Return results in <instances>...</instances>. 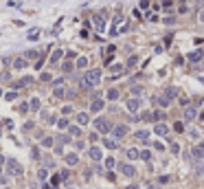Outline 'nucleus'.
<instances>
[{"mask_svg": "<svg viewBox=\"0 0 204 189\" xmlns=\"http://www.w3.org/2000/svg\"><path fill=\"white\" fill-rule=\"evenodd\" d=\"M99 81H101V70L95 68V70H88L86 73V77L81 79V86L83 88H92V86H97Z\"/></svg>", "mask_w": 204, "mask_h": 189, "instance_id": "nucleus-1", "label": "nucleus"}, {"mask_svg": "<svg viewBox=\"0 0 204 189\" xmlns=\"http://www.w3.org/2000/svg\"><path fill=\"white\" fill-rule=\"evenodd\" d=\"M22 174H24V167L15 158H7V176H22Z\"/></svg>", "mask_w": 204, "mask_h": 189, "instance_id": "nucleus-2", "label": "nucleus"}, {"mask_svg": "<svg viewBox=\"0 0 204 189\" xmlns=\"http://www.w3.org/2000/svg\"><path fill=\"white\" fill-rule=\"evenodd\" d=\"M95 128L101 132V134H108V132H110V121L108 119H97L95 121Z\"/></svg>", "mask_w": 204, "mask_h": 189, "instance_id": "nucleus-3", "label": "nucleus"}, {"mask_svg": "<svg viewBox=\"0 0 204 189\" xmlns=\"http://www.w3.org/2000/svg\"><path fill=\"white\" fill-rule=\"evenodd\" d=\"M119 172H121L123 176H134V174H136V169L129 165V163H121V165H119Z\"/></svg>", "mask_w": 204, "mask_h": 189, "instance_id": "nucleus-4", "label": "nucleus"}, {"mask_svg": "<svg viewBox=\"0 0 204 189\" xmlns=\"http://www.w3.org/2000/svg\"><path fill=\"white\" fill-rule=\"evenodd\" d=\"M196 117H198L196 106H187V108H184V119H187V121H193Z\"/></svg>", "mask_w": 204, "mask_h": 189, "instance_id": "nucleus-5", "label": "nucleus"}, {"mask_svg": "<svg viewBox=\"0 0 204 189\" xmlns=\"http://www.w3.org/2000/svg\"><path fill=\"white\" fill-rule=\"evenodd\" d=\"M202 57H204V51H202V49H198V51L189 53V62H193V64H198V62H200Z\"/></svg>", "mask_w": 204, "mask_h": 189, "instance_id": "nucleus-6", "label": "nucleus"}, {"mask_svg": "<svg viewBox=\"0 0 204 189\" xmlns=\"http://www.w3.org/2000/svg\"><path fill=\"white\" fill-rule=\"evenodd\" d=\"M138 106H141V101H138V99H127V103H125L127 112H136V110H138Z\"/></svg>", "mask_w": 204, "mask_h": 189, "instance_id": "nucleus-7", "label": "nucleus"}, {"mask_svg": "<svg viewBox=\"0 0 204 189\" xmlns=\"http://www.w3.org/2000/svg\"><path fill=\"white\" fill-rule=\"evenodd\" d=\"M112 134H114V139H121V136L127 134V128H125V125H116V128L112 130Z\"/></svg>", "mask_w": 204, "mask_h": 189, "instance_id": "nucleus-8", "label": "nucleus"}, {"mask_svg": "<svg viewBox=\"0 0 204 189\" xmlns=\"http://www.w3.org/2000/svg\"><path fill=\"white\" fill-rule=\"evenodd\" d=\"M191 154H193V158H198V160H200V158H204V143H202V145H196Z\"/></svg>", "mask_w": 204, "mask_h": 189, "instance_id": "nucleus-9", "label": "nucleus"}, {"mask_svg": "<svg viewBox=\"0 0 204 189\" xmlns=\"http://www.w3.org/2000/svg\"><path fill=\"white\" fill-rule=\"evenodd\" d=\"M101 108H103V101H101L99 97H95V99H92V103H90V110H92V112H99Z\"/></svg>", "mask_w": 204, "mask_h": 189, "instance_id": "nucleus-10", "label": "nucleus"}, {"mask_svg": "<svg viewBox=\"0 0 204 189\" xmlns=\"http://www.w3.org/2000/svg\"><path fill=\"white\" fill-rule=\"evenodd\" d=\"M92 22H95L97 31H103L105 29V22H103V18H101V15H95V18H92Z\"/></svg>", "mask_w": 204, "mask_h": 189, "instance_id": "nucleus-11", "label": "nucleus"}, {"mask_svg": "<svg viewBox=\"0 0 204 189\" xmlns=\"http://www.w3.org/2000/svg\"><path fill=\"white\" fill-rule=\"evenodd\" d=\"M134 136H136V139H141V141H145V143H147V141H149V130H138Z\"/></svg>", "mask_w": 204, "mask_h": 189, "instance_id": "nucleus-12", "label": "nucleus"}, {"mask_svg": "<svg viewBox=\"0 0 204 189\" xmlns=\"http://www.w3.org/2000/svg\"><path fill=\"white\" fill-rule=\"evenodd\" d=\"M88 154H90L92 160H101V149H99V147H90V152H88Z\"/></svg>", "mask_w": 204, "mask_h": 189, "instance_id": "nucleus-13", "label": "nucleus"}, {"mask_svg": "<svg viewBox=\"0 0 204 189\" xmlns=\"http://www.w3.org/2000/svg\"><path fill=\"white\" fill-rule=\"evenodd\" d=\"M156 103H158V106H162V108H167V106L171 103V99L165 94V97H156Z\"/></svg>", "mask_w": 204, "mask_h": 189, "instance_id": "nucleus-14", "label": "nucleus"}, {"mask_svg": "<svg viewBox=\"0 0 204 189\" xmlns=\"http://www.w3.org/2000/svg\"><path fill=\"white\" fill-rule=\"evenodd\" d=\"M77 123L79 125H86L88 123V115H86V112H79V115H77Z\"/></svg>", "mask_w": 204, "mask_h": 189, "instance_id": "nucleus-15", "label": "nucleus"}, {"mask_svg": "<svg viewBox=\"0 0 204 189\" xmlns=\"http://www.w3.org/2000/svg\"><path fill=\"white\" fill-rule=\"evenodd\" d=\"M167 132H169V128H167V125H162V123H158V125H156V134H160V136H165Z\"/></svg>", "mask_w": 204, "mask_h": 189, "instance_id": "nucleus-16", "label": "nucleus"}, {"mask_svg": "<svg viewBox=\"0 0 204 189\" xmlns=\"http://www.w3.org/2000/svg\"><path fill=\"white\" fill-rule=\"evenodd\" d=\"M103 145H105L108 149H116V145H119V143H116L114 139H105V141H103Z\"/></svg>", "mask_w": 204, "mask_h": 189, "instance_id": "nucleus-17", "label": "nucleus"}, {"mask_svg": "<svg viewBox=\"0 0 204 189\" xmlns=\"http://www.w3.org/2000/svg\"><path fill=\"white\" fill-rule=\"evenodd\" d=\"M13 66H15V68H18V70H22V68H24V66H26V60H24V57H18V60L13 62Z\"/></svg>", "mask_w": 204, "mask_h": 189, "instance_id": "nucleus-18", "label": "nucleus"}, {"mask_svg": "<svg viewBox=\"0 0 204 189\" xmlns=\"http://www.w3.org/2000/svg\"><path fill=\"white\" fill-rule=\"evenodd\" d=\"M127 158H141V152L134 149V147H129V149H127Z\"/></svg>", "mask_w": 204, "mask_h": 189, "instance_id": "nucleus-19", "label": "nucleus"}, {"mask_svg": "<svg viewBox=\"0 0 204 189\" xmlns=\"http://www.w3.org/2000/svg\"><path fill=\"white\" fill-rule=\"evenodd\" d=\"M108 99H110V101L119 99V90H116V88H110V90H108Z\"/></svg>", "mask_w": 204, "mask_h": 189, "instance_id": "nucleus-20", "label": "nucleus"}, {"mask_svg": "<svg viewBox=\"0 0 204 189\" xmlns=\"http://www.w3.org/2000/svg\"><path fill=\"white\" fill-rule=\"evenodd\" d=\"M110 70H112V75H121V73H123V64H114Z\"/></svg>", "mask_w": 204, "mask_h": 189, "instance_id": "nucleus-21", "label": "nucleus"}, {"mask_svg": "<svg viewBox=\"0 0 204 189\" xmlns=\"http://www.w3.org/2000/svg\"><path fill=\"white\" fill-rule=\"evenodd\" d=\"M77 160H79L77 154H68V156H66V163H68V165H77Z\"/></svg>", "mask_w": 204, "mask_h": 189, "instance_id": "nucleus-22", "label": "nucleus"}, {"mask_svg": "<svg viewBox=\"0 0 204 189\" xmlns=\"http://www.w3.org/2000/svg\"><path fill=\"white\" fill-rule=\"evenodd\" d=\"M62 55H64V51H62V49H57V51L53 53V57H51V62H59V60H62Z\"/></svg>", "mask_w": 204, "mask_h": 189, "instance_id": "nucleus-23", "label": "nucleus"}, {"mask_svg": "<svg viewBox=\"0 0 204 189\" xmlns=\"http://www.w3.org/2000/svg\"><path fill=\"white\" fill-rule=\"evenodd\" d=\"M53 94H55V97H64V94H66V90H64L62 86H55V90H53Z\"/></svg>", "mask_w": 204, "mask_h": 189, "instance_id": "nucleus-24", "label": "nucleus"}, {"mask_svg": "<svg viewBox=\"0 0 204 189\" xmlns=\"http://www.w3.org/2000/svg\"><path fill=\"white\" fill-rule=\"evenodd\" d=\"M29 106H31V110H40V99H38V97H33Z\"/></svg>", "mask_w": 204, "mask_h": 189, "instance_id": "nucleus-25", "label": "nucleus"}, {"mask_svg": "<svg viewBox=\"0 0 204 189\" xmlns=\"http://www.w3.org/2000/svg\"><path fill=\"white\" fill-rule=\"evenodd\" d=\"M88 66V57H79L77 60V68H86Z\"/></svg>", "mask_w": 204, "mask_h": 189, "instance_id": "nucleus-26", "label": "nucleus"}, {"mask_svg": "<svg viewBox=\"0 0 204 189\" xmlns=\"http://www.w3.org/2000/svg\"><path fill=\"white\" fill-rule=\"evenodd\" d=\"M167 97H169V99L178 97V88H167Z\"/></svg>", "mask_w": 204, "mask_h": 189, "instance_id": "nucleus-27", "label": "nucleus"}, {"mask_svg": "<svg viewBox=\"0 0 204 189\" xmlns=\"http://www.w3.org/2000/svg\"><path fill=\"white\" fill-rule=\"evenodd\" d=\"M162 117H165V112H162V110H156V112H154V121H160Z\"/></svg>", "mask_w": 204, "mask_h": 189, "instance_id": "nucleus-28", "label": "nucleus"}, {"mask_svg": "<svg viewBox=\"0 0 204 189\" xmlns=\"http://www.w3.org/2000/svg\"><path fill=\"white\" fill-rule=\"evenodd\" d=\"M141 158H143V160H149V158H152V152H149V149H145V152H141Z\"/></svg>", "mask_w": 204, "mask_h": 189, "instance_id": "nucleus-29", "label": "nucleus"}, {"mask_svg": "<svg viewBox=\"0 0 204 189\" xmlns=\"http://www.w3.org/2000/svg\"><path fill=\"white\" fill-rule=\"evenodd\" d=\"M70 134H72V136H79V134H81V130H79L77 125H72V128H70Z\"/></svg>", "mask_w": 204, "mask_h": 189, "instance_id": "nucleus-30", "label": "nucleus"}, {"mask_svg": "<svg viewBox=\"0 0 204 189\" xmlns=\"http://www.w3.org/2000/svg\"><path fill=\"white\" fill-rule=\"evenodd\" d=\"M42 145H44V147H53V139H48V136H46V139L42 141Z\"/></svg>", "mask_w": 204, "mask_h": 189, "instance_id": "nucleus-31", "label": "nucleus"}, {"mask_svg": "<svg viewBox=\"0 0 204 189\" xmlns=\"http://www.w3.org/2000/svg\"><path fill=\"white\" fill-rule=\"evenodd\" d=\"M38 29H33V31H29V40H38Z\"/></svg>", "mask_w": 204, "mask_h": 189, "instance_id": "nucleus-32", "label": "nucleus"}, {"mask_svg": "<svg viewBox=\"0 0 204 189\" xmlns=\"http://www.w3.org/2000/svg\"><path fill=\"white\" fill-rule=\"evenodd\" d=\"M169 149H171V154H178V152H180V145H178V143H171Z\"/></svg>", "mask_w": 204, "mask_h": 189, "instance_id": "nucleus-33", "label": "nucleus"}, {"mask_svg": "<svg viewBox=\"0 0 204 189\" xmlns=\"http://www.w3.org/2000/svg\"><path fill=\"white\" fill-rule=\"evenodd\" d=\"M38 55H40L38 51H29V53H26V57H29V60H33V57H38Z\"/></svg>", "mask_w": 204, "mask_h": 189, "instance_id": "nucleus-34", "label": "nucleus"}, {"mask_svg": "<svg viewBox=\"0 0 204 189\" xmlns=\"http://www.w3.org/2000/svg\"><path fill=\"white\" fill-rule=\"evenodd\" d=\"M57 125H59V128H68V121H66V119H59Z\"/></svg>", "mask_w": 204, "mask_h": 189, "instance_id": "nucleus-35", "label": "nucleus"}, {"mask_svg": "<svg viewBox=\"0 0 204 189\" xmlns=\"http://www.w3.org/2000/svg\"><path fill=\"white\" fill-rule=\"evenodd\" d=\"M105 165H108L110 169H114V165H116V163H114V158H108V160H105Z\"/></svg>", "mask_w": 204, "mask_h": 189, "instance_id": "nucleus-36", "label": "nucleus"}, {"mask_svg": "<svg viewBox=\"0 0 204 189\" xmlns=\"http://www.w3.org/2000/svg\"><path fill=\"white\" fill-rule=\"evenodd\" d=\"M132 92H134V94H141V92H143V88H141V86H134V88H132Z\"/></svg>", "mask_w": 204, "mask_h": 189, "instance_id": "nucleus-37", "label": "nucleus"}, {"mask_svg": "<svg viewBox=\"0 0 204 189\" xmlns=\"http://www.w3.org/2000/svg\"><path fill=\"white\" fill-rule=\"evenodd\" d=\"M173 130H176V132H182V130H184V125H182V123H176V125H173Z\"/></svg>", "mask_w": 204, "mask_h": 189, "instance_id": "nucleus-38", "label": "nucleus"}, {"mask_svg": "<svg viewBox=\"0 0 204 189\" xmlns=\"http://www.w3.org/2000/svg\"><path fill=\"white\" fill-rule=\"evenodd\" d=\"M62 68H64V70H70V68H72V64H70V62H64Z\"/></svg>", "mask_w": 204, "mask_h": 189, "instance_id": "nucleus-39", "label": "nucleus"}, {"mask_svg": "<svg viewBox=\"0 0 204 189\" xmlns=\"http://www.w3.org/2000/svg\"><path fill=\"white\" fill-rule=\"evenodd\" d=\"M31 106H29V103H22V106H20V112H26V110H29Z\"/></svg>", "mask_w": 204, "mask_h": 189, "instance_id": "nucleus-40", "label": "nucleus"}, {"mask_svg": "<svg viewBox=\"0 0 204 189\" xmlns=\"http://www.w3.org/2000/svg\"><path fill=\"white\" fill-rule=\"evenodd\" d=\"M38 176H40V180H44V178H46V169H40V174H38Z\"/></svg>", "mask_w": 204, "mask_h": 189, "instance_id": "nucleus-41", "label": "nucleus"}, {"mask_svg": "<svg viewBox=\"0 0 204 189\" xmlns=\"http://www.w3.org/2000/svg\"><path fill=\"white\" fill-rule=\"evenodd\" d=\"M200 20L204 22V9H202V11H200Z\"/></svg>", "mask_w": 204, "mask_h": 189, "instance_id": "nucleus-42", "label": "nucleus"}, {"mask_svg": "<svg viewBox=\"0 0 204 189\" xmlns=\"http://www.w3.org/2000/svg\"><path fill=\"white\" fill-rule=\"evenodd\" d=\"M5 160H7V158H5L2 154H0V165H2V163H5Z\"/></svg>", "mask_w": 204, "mask_h": 189, "instance_id": "nucleus-43", "label": "nucleus"}, {"mask_svg": "<svg viewBox=\"0 0 204 189\" xmlns=\"http://www.w3.org/2000/svg\"><path fill=\"white\" fill-rule=\"evenodd\" d=\"M42 189H53V187L51 185H42Z\"/></svg>", "mask_w": 204, "mask_h": 189, "instance_id": "nucleus-44", "label": "nucleus"}, {"mask_svg": "<svg viewBox=\"0 0 204 189\" xmlns=\"http://www.w3.org/2000/svg\"><path fill=\"white\" fill-rule=\"evenodd\" d=\"M127 189H136V187H127Z\"/></svg>", "mask_w": 204, "mask_h": 189, "instance_id": "nucleus-45", "label": "nucleus"}, {"mask_svg": "<svg viewBox=\"0 0 204 189\" xmlns=\"http://www.w3.org/2000/svg\"><path fill=\"white\" fill-rule=\"evenodd\" d=\"M0 97H2V90H0Z\"/></svg>", "mask_w": 204, "mask_h": 189, "instance_id": "nucleus-46", "label": "nucleus"}]
</instances>
